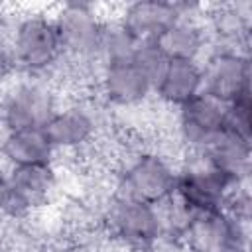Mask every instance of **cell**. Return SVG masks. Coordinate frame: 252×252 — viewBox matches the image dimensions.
Wrapping results in <instances>:
<instances>
[{"label": "cell", "instance_id": "1", "mask_svg": "<svg viewBox=\"0 0 252 252\" xmlns=\"http://www.w3.org/2000/svg\"><path fill=\"white\" fill-rule=\"evenodd\" d=\"M57 108V93L43 77L10 81L0 91V128L2 132L43 128Z\"/></svg>", "mask_w": 252, "mask_h": 252}, {"label": "cell", "instance_id": "2", "mask_svg": "<svg viewBox=\"0 0 252 252\" xmlns=\"http://www.w3.org/2000/svg\"><path fill=\"white\" fill-rule=\"evenodd\" d=\"M8 45L16 69L33 77H43L63 57L53 18L45 14L22 16L12 28Z\"/></svg>", "mask_w": 252, "mask_h": 252}, {"label": "cell", "instance_id": "3", "mask_svg": "<svg viewBox=\"0 0 252 252\" xmlns=\"http://www.w3.org/2000/svg\"><path fill=\"white\" fill-rule=\"evenodd\" d=\"M224 209L189 213L175 242L183 252H248V228Z\"/></svg>", "mask_w": 252, "mask_h": 252}, {"label": "cell", "instance_id": "4", "mask_svg": "<svg viewBox=\"0 0 252 252\" xmlns=\"http://www.w3.org/2000/svg\"><path fill=\"white\" fill-rule=\"evenodd\" d=\"M175 177L177 167L163 154L140 150L118 173L116 195L159 207L171 199Z\"/></svg>", "mask_w": 252, "mask_h": 252}, {"label": "cell", "instance_id": "5", "mask_svg": "<svg viewBox=\"0 0 252 252\" xmlns=\"http://www.w3.org/2000/svg\"><path fill=\"white\" fill-rule=\"evenodd\" d=\"M242 183H234L224 173L209 165L199 154L177 167L171 199L189 215L201 211L224 209L228 195Z\"/></svg>", "mask_w": 252, "mask_h": 252}, {"label": "cell", "instance_id": "6", "mask_svg": "<svg viewBox=\"0 0 252 252\" xmlns=\"http://www.w3.org/2000/svg\"><path fill=\"white\" fill-rule=\"evenodd\" d=\"M104 222L110 236L126 246V250H156L165 238L161 209L142 201L114 195Z\"/></svg>", "mask_w": 252, "mask_h": 252}, {"label": "cell", "instance_id": "7", "mask_svg": "<svg viewBox=\"0 0 252 252\" xmlns=\"http://www.w3.org/2000/svg\"><path fill=\"white\" fill-rule=\"evenodd\" d=\"M63 57H69L75 63H98L100 37L104 28V16L93 4L85 2H67L57 8L51 16Z\"/></svg>", "mask_w": 252, "mask_h": 252}, {"label": "cell", "instance_id": "8", "mask_svg": "<svg viewBox=\"0 0 252 252\" xmlns=\"http://www.w3.org/2000/svg\"><path fill=\"white\" fill-rule=\"evenodd\" d=\"M226 130V104L207 93L177 108V136L191 154H201Z\"/></svg>", "mask_w": 252, "mask_h": 252}, {"label": "cell", "instance_id": "9", "mask_svg": "<svg viewBox=\"0 0 252 252\" xmlns=\"http://www.w3.org/2000/svg\"><path fill=\"white\" fill-rule=\"evenodd\" d=\"M203 69V93L228 104L230 100L250 93V57L234 49H213Z\"/></svg>", "mask_w": 252, "mask_h": 252}, {"label": "cell", "instance_id": "10", "mask_svg": "<svg viewBox=\"0 0 252 252\" xmlns=\"http://www.w3.org/2000/svg\"><path fill=\"white\" fill-rule=\"evenodd\" d=\"M96 79L102 100L116 108H138L154 94V83L132 61L100 65Z\"/></svg>", "mask_w": 252, "mask_h": 252}, {"label": "cell", "instance_id": "11", "mask_svg": "<svg viewBox=\"0 0 252 252\" xmlns=\"http://www.w3.org/2000/svg\"><path fill=\"white\" fill-rule=\"evenodd\" d=\"M96 118L83 104H67L53 112L45 122L43 134L57 152H77L87 148L96 136Z\"/></svg>", "mask_w": 252, "mask_h": 252}, {"label": "cell", "instance_id": "12", "mask_svg": "<svg viewBox=\"0 0 252 252\" xmlns=\"http://www.w3.org/2000/svg\"><path fill=\"white\" fill-rule=\"evenodd\" d=\"M185 10L181 2L138 0L126 4L116 18L138 41H156Z\"/></svg>", "mask_w": 252, "mask_h": 252}, {"label": "cell", "instance_id": "13", "mask_svg": "<svg viewBox=\"0 0 252 252\" xmlns=\"http://www.w3.org/2000/svg\"><path fill=\"white\" fill-rule=\"evenodd\" d=\"M199 6L187 4V10L156 39L158 47L167 59H191L201 61L211 37L205 22L197 16Z\"/></svg>", "mask_w": 252, "mask_h": 252}, {"label": "cell", "instance_id": "14", "mask_svg": "<svg viewBox=\"0 0 252 252\" xmlns=\"http://www.w3.org/2000/svg\"><path fill=\"white\" fill-rule=\"evenodd\" d=\"M199 93H203V69L201 61L191 59H169L154 85L158 100L171 108L183 106Z\"/></svg>", "mask_w": 252, "mask_h": 252}, {"label": "cell", "instance_id": "15", "mask_svg": "<svg viewBox=\"0 0 252 252\" xmlns=\"http://www.w3.org/2000/svg\"><path fill=\"white\" fill-rule=\"evenodd\" d=\"M55 150L47 142L43 128L8 130L0 136V161L6 167L53 163Z\"/></svg>", "mask_w": 252, "mask_h": 252}, {"label": "cell", "instance_id": "16", "mask_svg": "<svg viewBox=\"0 0 252 252\" xmlns=\"http://www.w3.org/2000/svg\"><path fill=\"white\" fill-rule=\"evenodd\" d=\"M199 156L217 171L232 179L234 183L248 181L250 159H252V146L248 138H242L230 130H224Z\"/></svg>", "mask_w": 252, "mask_h": 252}, {"label": "cell", "instance_id": "17", "mask_svg": "<svg viewBox=\"0 0 252 252\" xmlns=\"http://www.w3.org/2000/svg\"><path fill=\"white\" fill-rule=\"evenodd\" d=\"M6 169H8V181L28 213L47 205L57 189V171L53 163L6 167Z\"/></svg>", "mask_w": 252, "mask_h": 252}, {"label": "cell", "instance_id": "18", "mask_svg": "<svg viewBox=\"0 0 252 252\" xmlns=\"http://www.w3.org/2000/svg\"><path fill=\"white\" fill-rule=\"evenodd\" d=\"M138 41L120 22L118 18L104 20L102 37H100V49H98V63L110 65V63H126L132 61L138 45Z\"/></svg>", "mask_w": 252, "mask_h": 252}, {"label": "cell", "instance_id": "19", "mask_svg": "<svg viewBox=\"0 0 252 252\" xmlns=\"http://www.w3.org/2000/svg\"><path fill=\"white\" fill-rule=\"evenodd\" d=\"M167 57L163 55V51L158 47L156 41H142L132 57V63L156 85V81L159 79L161 71L167 65Z\"/></svg>", "mask_w": 252, "mask_h": 252}, {"label": "cell", "instance_id": "20", "mask_svg": "<svg viewBox=\"0 0 252 252\" xmlns=\"http://www.w3.org/2000/svg\"><path fill=\"white\" fill-rule=\"evenodd\" d=\"M250 106H252V96L250 93L230 100L226 104V130L248 138L252 136V120H250Z\"/></svg>", "mask_w": 252, "mask_h": 252}, {"label": "cell", "instance_id": "21", "mask_svg": "<svg viewBox=\"0 0 252 252\" xmlns=\"http://www.w3.org/2000/svg\"><path fill=\"white\" fill-rule=\"evenodd\" d=\"M0 215L6 219H12V220L30 215L26 211V207L20 203V199L16 197V193L8 181V169L2 161H0Z\"/></svg>", "mask_w": 252, "mask_h": 252}, {"label": "cell", "instance_id": "22", "mask_svg": "<svg viewBox=\"0 0 252 252\" xmlns=\"http://www.w3.org/2000/svg\"><path fill=\"white\" fill-rule=\"evenodd\" d=\"M16 71L18 69H16V63H14L10 45H8L6 39H0V91L10 83V79L14 77Z\"/></svg>", "mask_w": 252, "mask_h": 252}, {"label": "cell", "instance_id": "23", "mask_svg": "<svg viewBox=\"0 0 252 252\" xmlns=\"http://www.w3.org/2000/svg\"><path fill=\"white\" fill-rule=\"evenodd\" d=\"M0 252H14V248H12V244H10V240L0 232Z\"/></svg>", "mask_w": 252, "mask_h": 252}, {"label": "cell", "instance_id": "24", "mask_svg": "<svg viewBox=\"0 0 252 252\" xmlns=\"http://www.w3.org/2000/svg\"><path fill=\"white\" fill-rule=\"evenodd\" d=\"M126 252H156V250H126Z\"/></svg>", "mask_w": 252, "mask_h": 252}]
</instances>
